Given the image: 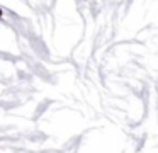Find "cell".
<instances>
[{
    "mask_svg": "<svg viewBox=\"0 0 158 153\" xmlns=\"http://www.w3.org/2000/svg\"><path fill=\"white\" fill-rule=\"evenodd\" d=\"M0 14H2V10H0Z\"/></svg>",
    "mask_w": 158,
    "mask_h": 153,
    "instance_id": "cell-1",
    "label": "cell"
}]
</instances>
